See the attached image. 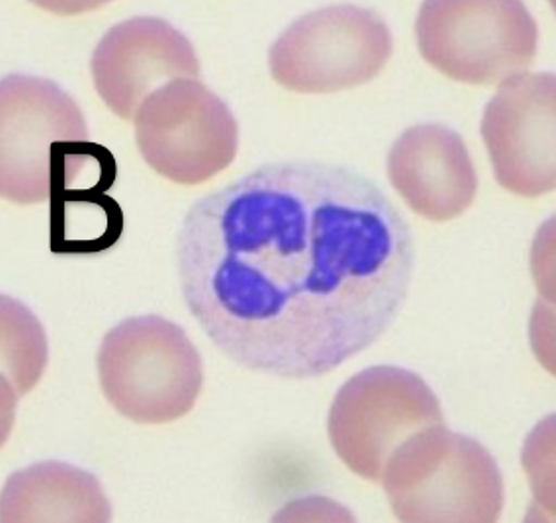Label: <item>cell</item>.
Returning a JSON list of instances; mask_svg holds the SVG:
<instances>
[{
  "instance_id": "obj_13",
  "label": "cell",
  "mask_w": 556,
  "mask_h": 523,
  "mask_svg": "<svg viewBox=\"0 0 556 523\" xmlns=\"http://www.w3.org/2000/svg\"><path fill=\"white\" fill-rule=\"evenodd\" d=\"M2 309L12 316L2 313V365L4 377L14 373L12 385L16 397L31 389L43 372L48 362V344L46 336L34 314L26 311L18 301L2 296Z\"/></svg>"
},
{
  "instance_id": "obj_11",
  "label": "cell",
  "mask_w": 556,
  "mask_h": 523,
  "mask_svg": "<svg viewBox=\"0 0 556 523\" xmlns=\"http://www.w3.org/2000/svg\"><path fill=\"white\" fill-rule=\"evenodd\" d=\"M387 172L406 206L435 223L463 215L479 190L467 145L445 125L406 129L391 147Z\"/></svg>"
},
{
  "instance_id": "obj_4",
  "label": "cell",
  "mask_w": 556,
  "mask_h": 523,
  "mask_svg": "<svg viewBox=\"0 0 556 523\" xmlns=\"http://www.w3.org/2000/svg\"><path fill=\"white\" fill-rule=\"evenodd\" d=\"M108 402L137 424H168L193 409L203 389V362L182 326L144 314L104 336L97 358Z\"/></svg>"
},
{
  "instance_id": "obj_8",
  "label": "cell",
  "mask_w": 556,
  "mask_h": 523,
  "mask_svg": "<svg viewBox=\"0 0 556 523\" xmlns=\"http://www.w3.org/2000/svg\"><path fill=\"white\" fill-rule=\"evenodd\" d=\"M134 124L143 161L182 186L212 180L239 151V124L229 105L198 78L159 88L139 108Z\"/></svg>"
},
{
  "instance_id": "obj_9",
  "label": "cell",
  "mask_w": 556,
  "mask_h": 523,
  "mask_svg": "<svg viewBox=\"0 0 556 523\" xmlns=\"http://www.w3.org/2000/svg\"><path fill=\"white\" fill-rule=\"evenodd\" d=\"M556 78L521 73L500 83L484 108L480 134L502 188L539 198L556 184Z\"/></svg>"
},
{
  "instance_id": "obj_1",
  "label": "cell",
  "mask_w": 556,
  "mask_h": 523,
  "mask_svg": "<svg viewBox=\"0 0 556 523\" xmlns=\"http://www.w3.org/2000/svg\"><path fill=\"white\" fill-rule=\"evenodd\" d=\"M184 301L230 362L315 379L374 346L414 274L410 225L357 172L266 164L195 201L176 237Z\"/></svg>"
},
{
  "instance_id": "obj_5",
  "label": "cell",
  "mask_w": 556,
  "mask_h": 523,
  "mask_svg": "<svg viewBox=\"0 0 556 523\" xmlns=\"http://www.w3.org/2000/svg\"><path fill=\"white\" fill-rule=\"evenodd\" d=\"M422 58L451 80L498 85L538 55V22L516 0H430L416 18Z\"/></svg>"
},
{
  "instance_id": "obj_2",
  "label": "cell",
  "mask_w": 556,
  "mask_h": 523,
  "mask_svg": "<svg viewBox=\"0 0 556 523\" xmlns=\"http://www.w3.org/2000/svg\"><path fill=\"white\" fill-rule=\"evenodd\" d=\"M110 151L90 144L87 120L53 80L7 75L0 83V191L18 206L58 201L87 184L88 172L115 171Z\"/></svg>"
},
{
  "instance_id": "obj_3",
  "label": "cell",
  "mask_w": 556,
  "mask_h": 523,
  "mask_svg": "<svg viewBox=\"0 0 556 523\" xmlns=\"http://www.w3.org/2000/svg\"><path fill=\"white\" fill-rule=\"evenodd\" d=\"M381 483L394 515L408 523H492L506 500L489 449L445 424L406 439L387 461Z\"/></svg>"
},
{
  "instance_id": "obj_7",
  "label": "cell",
  "mask_w": 556,
  "mask_h": 523,
  "mask_svg": "<svg viewBox=\"0 0 556 523\" xmlns=\"http://www.w3.org/2000/svg\"><path fill=\"white\" fill-rule=\"evenodd\" d=\"M393 55V34L375 10L332 4L295 20L271 48L269 73L298 95H330L371 83Z\"/></svg>"
},
{
  "instance_id": "obj_10",
  "label": "cell",
  "mask_w": 556,
  "mask_h": 523,
  "mask_svg": "<svg viewBox=\"0 0 556 523\" xmlns=\"http://www.w3.org/2000/svg\"><path fill=\"white\" fill-rule=\"evenodd\" d=\"M102 102L122 120H135L149 96L178 78H198L192 41L170 22L139 16L115 24L90 61Z\"/></svg>"
},
{
  "instance_id": "obj_6",
  "label": "cell",
  "mask_w": 556,
  "mask_h": 523,
  "mask_svg": "<svg viewBox=\"0 0 556 523\" xmlns=\"http://www.w3.org/2000/svg\"><path fill=\"white\" fill-rule=\"evenodd\" d=\"M445 424L430 385L414 372L375 365L336 393L328 412V438L352 473L381 483L387 461L406 439Z\"/></svg>"
},
{
  "instance_id": "obj_12",
  "label": "cell",
  "mask_w": 556,
  "mask_h": 523,
  "mask_svg": "<svg viewBox=\"0 0 556 523\" xmlns=\"http://www.w3.org/2000/svg\"><path fill=\"white\" fill-rule=\"evenodd\" d=\"M112 505L97 476L46 461L9 476L0 496V522H110Z\"/></svg>"
}]
</instances>
